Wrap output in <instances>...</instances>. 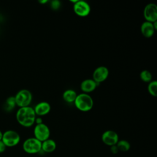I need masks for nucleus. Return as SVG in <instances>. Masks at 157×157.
I'll list each match as a JSON object with an SVG mask.
<instances>
[{
	"mask_svg": "<svg viewBox=\"0 0 157 157\" xmlns=\"http://www.w3.org/2000/svg\"><path fill=\"white\" fill-rule=\"evenodd\" d=\"M153 27H154V28H155V29L156 31L157 29V21L153 22Z\"/></svg>",
	"mask_w": 157,
	"mask_h": 157,
	"instance_id": "obj_24",
	"label": "nucleus"
},
{
	"mask_svg": "<svg viewBox=\"0 0 157 157\" xmlns=\"http://www.w3.org/2000/svg\"><path fill=\"white\" fill-rule=\"evenodd\" d=\"M74 104L75 107L82 112H88L92 109L94 105L93 98L86 93L77 94Z\"/></svg>",
	"mask_w": 157,
	"mask_h": 157,
	"instance_id": "obj_2",
	"label": "nucleus"
},
{
	"mask_svg": "<svg viewBox=\"0 0 157 157\" xmlns=\"http://www.w3.org/2000/svg\"><path fill=\"white\" fill-rule=\"evenodd\" d=\"M6 147H7L5 145L3 142L2 140H0V153H3L6 150Z\"/></svg>",
	"mask_w": 157,
	"mask_h": 157,
	"instance_id": "obj_21",
	"label": "nucleus"
},
{
	"mask_svg": "<svg viewBox=\"0 0 157 157\" xmlns=\"http://www.w3.org/2000/svg\"><path fill=\"white\" fill-rule=\"evenodd\" d=\"M1 140L6 147H12L16 146L20 142V136L15 131L7 130L3 132Z\"/></svg>",
	"mask_w": 157,
	"mask_h": 157,
	"instance_id": "obj_4",
	"label": "nucleus"
},
{
	"mask_svg": "<svg viewBox=\"0 0 157 157\" xmlns=\"http://www.w3.org/2000/svg\"><path fill=\"white\" fill-rule=\"evenodd\" d=\"M14 98L16 105L20 108L29 106L32 102L33 95L28 90L22 89L17 93Z\"/></svg>",
	"mask_w": 157,
	"mask_h": 157,
	"instance_id": "obj_3",
	"label": "nucleus"
},
{
	"mask_svg": "<svg viewBox=\"0 0 157 157\" xmlns=\"http://www.w3.org/2000/svg\"><path fill=\"white\" fill-rule=\"evenodd\" d=\"M42 142L35 137H30L26 139L23 144V149L27 153L34 154L39 153L41 150Z\"/></svg>",
	"mask_w": 157,
	"mask_h": 157,
	"instance_id": "obj_5",
	"label": "nucleus"
},
{
	"mask_svg": "<svg viewBox=\"0 0 157 157\" xmlns=\"http://www.w3.org/2000/svg\"><path fill=\"white\" fill-rule=\"evenodd\" d=\"M51 8L54 10H58L61 7V2L58 0H54L51 2L50 4Z\"/></svg>",
	"mask_w": 157,
	"mask_h": 157,
	"instance_id": "obj_20",
	"label": "nucleus"
},
{
	"mask_svg": "<svg viewBox=\"0 0 157 157\" xmlns=\"http://www.w3.org/2000/svg\"><path fill=\"white\" fill-rule=\"evenodd\" d=\"M155 29L153 27V23L149 21H144L140 26V32L143 36L146 38H150L154 34Z\"/></svg>",
	"mask_w": 157,
	"mask_h": 157,
	"instance_id": "obj_13",
	"label": "nucleus"
},
{
	"mask_svg": "<svg viewBox=\"0 0 157 157\" xmlns=\"http://www.w3.org/2000/svg\"><path fill=\"white\" fill-rule=\"evenodd\" d=\"M147 89L150 95L156 97L157 96V82L156 80H151L148 83Z\"/></svg>",
	"mask_w": 157,
	"mask_h": 157,
	"instance_id": "obj_18",
	"label": "nucleus"
},
{
	"mask_svg": "<svg viewBox=\"0 0 157 157\" xmlns=\"http://www.w3.org/2000/svg\"><path fill=\"white\" fill-rule=\"evenodd\" d=\"M48 2V1L47 0H42V1H39V2L40 3V4H45V3H47Z\"/></svg>",
	"mask_w": 157,
	"mask_h": 157,
	"instance_id": "obj_25",
	"label": "nucleus"
},
{
	"mask_svg": "<svg viewBox=\"0 0 157 157\" xmlns=\"http://www.w3.org/2000/svg\"><path fill=\"white\" fill-rule=\"evenodd\" d=\"M77 94L75 90L72 89H68L64 91L63 93V100L67 103H73Z\"/></svg>",
	"mask_w": 157,
	"mask_h": 157,
	"instance_id": "obj_15",
	"label": "nucleus"
},
{
	"mask_svg": "<svg viewBox=\"0 0 157 157\" xmlns=\"http://www.w3.org/2000/svg\"><path fill=\"white\" fill-rule=\"evenodd\" d=\"M56 142L52 139H48L42 142L41 150H42L46 153H51L56 149Z\"/></svg>",
	"mask_w": 157,
	"mask_h": 157,
	"instance_id": "obj_14",
	"label": "nucleus"
},
{
	"mask_svg": "<svg viewBox=\"0 0 157 157\" xmlns=\"http://www.w3.org/2000/svg\"><path fill=\"white\" fill-rule=\"evenodd\" d=\"M102 141L104 144L109 146L115 145L119 140L118 134L112 130H107L103 132L101 136Z\"/></svg>",
	"mask_w": 157,
	"mask_h": 157,
	"instance_id": "obj_10",
	"label": "nucleus"
},
{
	"mask_svg": "<svg viewBox=\"0 0 157 157\" xmlns=\"http://www.w3.org/2000/svg\"><path fill=\"white\" fill-rule=\"evenodd\" d=\"M34 137L41 142L49 139L50 131L49 128L44 123L36 124L34 129Z\"/></svg>",
	"mask_w": 157,
	"mask_h": 157,
	"instance_id": "obj_6",
	"label": "nucleus"
},
{
	"mask_svg": "<svg viewBox=\"0 0 157 157\" xmlns=\"http://www.w3.org/2000/svg\"><path fill=\"white\" fill-rule=\"evenodd\" d=\"M109 74V69L105 66H99L96 67L93 73V80L98 84L105 81Z\"/></svg>",
	"mask_w": 157,
	"mask_h": 157,
	"instance_id": "obj_9",
	"label": "nucleus"
},
{
	"mask_svg": "<svg viewBox=\"0 0 157 157\" xmlns=\"http://www.w3.org/2000/svg\"><path fill=\"white\" fill-rule=\"evenodd\" d=\"M36 115L34 109L30 106L20 107L16 113V120L22 126L29 128L35 123Z\"/></svg>",
	"mask_w": 157,
	"mask_h": 157,
	"instance_id": "obj_1",
	"label": "nucleus"
},
{
	"mask_svg": "<svg viewBox=\"0 0 157 157\" xmlns=\"http://www.w3.org/2000/svg\"><path fill=\"white\" fill-rule=\"evenodd\" d=\"M35 123H36V124H41V123H43V120L40 117H36L35 119Z\"/></svg>",
	"mask_w": 157,
	"mask_h": 157,
	"instance_id": "obj_23",
	"label": "nucleus"
},
{
	"mask_svg": "<svg viewBox=\"0 0 157 157\" xmlns=\"http://www.w3.org/2000/svg\"><path fill=\"white\" fill-rule=\"evenodd\" d=\"M2 131L0 130V140H2Z\"/></svg>",
	"mask_w": 157,
	"mask_h": 157,
	"instance_id": "obj_26",
	"label": "nucleus"
},
{
	"mask_svg": "<svg viewBox=\"0 0 157 157\" xmlns=\"http://www.w3.org/2000/svg\"><path fill=\"white\" fill-rule=\"evenodd\" d=\"M33 109L36 115L44 116L50 112L51 106L48 102L42 101L37 103Z\"/></svg>",
	"mask_w": 157,
	"mask_h": 157,
	"instance_id": "obj_11",
	"label": "nucleus"
},
{
	"mask_svg": "<svg viewBox=\"0 0 157 157\" xmlns=\"http://www.w3.org/2000/svg\"><path fill=\"white\" fill-rule=\"evenodd\" d=\"M98 86V83L92 78H87L83 80L80 83V89L83 93L88 94L93 91Z\"/></svg>",
	"mask_w": 157,
	"mask_h": 157,
	"instance_id": "obj_12",
	"label": "nucleus"
},
{
	"mask_svg": "<svg viewBox=\"0 0 157 157\" xmlns=\"http://www.w3.org/2000/svg\"><path fill=\"white\" fill-rule=\"evenodd\" d=\"M73 10L74 13L78 17H85L90 14L91 7L86 1L77 0L73 5Z\"/></svg>",
	"mask_w": 157,
	"mask_h": 157,
	"instance_id": "obj_7",
	"label": "nucleus"
},
{
	"mask_svg": "<svg viewBox=\"0 0 157 157\" xmlns=\"http://www.w3.org/2000/svg\"><path fill=\"white\" fill-rule=\"evenodd\" d=\"M140 78L144 82L149 83L152 80V75L148 70H144L140 73Z\"/></svg>",
	"mask_w": 157,
	"mask_h": 157,
	"instance_id": "obj_19",
	"label": "nucleus"
},
{
	"mask_svg": "<svg viewBox=\"0 0 157 157\" xmlns=\"http://www.w3.org/2000/svg\"><path fill=\"white\" fill-rule=\"evenodd\" d=\"M144 17L147 21L153 23L157 21V6L154 3H149L144 9Z\"/></svg>",
	"mask_w": 157,
	"mask_h": 157,
	"instance_id": "obj_8",
	"label": "nucleus"
},
{
	"mask_svg": "<svg viewBox=\"0 0 157 157\" xmlns=\"http://www.w3.org/2000/svg\"><path fill=\"white\" fill-rule=\"evenodd\" d=\"M116 145L118 149V151L123 152L127 151L130 148V144L126 140H118Z\"/></svg>",
	"mask_w": 157,
	"mask_h": 157,
	"instance_id": "obj_17",
	"label": "nucleus"
},
{
	"mask_svg": "<svg viewBox=\"0 0 157 157\" xmlns=\"http://www.w3.org/2000/svg\"><path fill=\"white\" fill-rule=\"evenodd\" d=\"M110 151H111V152H112V153H113V154H116V153H117L119 151H118V148H117V147L116 145H112V146L110 147Z\"/></svg>",
	"mask_w": 157,
	"mask_h": 157,
	"instance_id": "obj_22",
	"label": "nucleus"
},
{
	"mask_svg": "<svg viewBox=\"0 0 157 157\" xmlns=\"http://www.w3.org/2000/svg\"><path fill=\"white\" fill-rule=\"evenodd\" d=\"M16 106V102L14 96H10L7 98L5 104L4 105V108L7 112H10Z\"/></svg>",
	"mask_w": 157,
	"mask_h": 157,
	"instance_id": "obj_16",
	"label": "nucleus"
}]
</instances>
